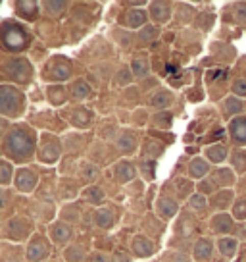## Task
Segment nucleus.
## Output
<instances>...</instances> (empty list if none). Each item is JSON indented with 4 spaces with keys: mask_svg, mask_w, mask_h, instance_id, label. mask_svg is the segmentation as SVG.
<instances>
[{
    "mask_svg": "<svg viewBox=\"0 0 246 262\" xmlns=\"http://www.w3.org/2000/svg\"><path fill=\"white\" fill-rule=\"evenodd\" d=\"M37 145V135L31 127L27 125H16L14 129H10L4 141V152L14 158V160H27L35 152Z\"/></svg>",
    "mask_w": 246,
    "mask_h": 262,
    "instance_id": "f257e3e1",
    "label": "nucleus"
},
{
    "mask_svg": "<svg viewBox=\"0 0 246 262\" xmlns=\"http://www.w3.org/2000/svg\"><path fill=\"white\" fill-rule=\"evenodd\" d=\"M0 45L10 52H21L29 47V33L21 24L6 19L0 25Z\"/></svg>",
    "mask_w": 246,
    "mask_h": 262,
    "instance_id": "f03ea898",
    "label": "nucleus"
},
{
    "mask_svg": "<svg viewBox=\"0 0 246 262\" xmlns=\"http://www.w3.org/2000/svg\"><path fill=\"white\" fill-rule=\"evenodd\" d=\"M25 97L14 85H0V114L16 118L23 112Z\"/></svg>",
    "mask_w": 246,
    "mask_h": 262,
    "instance_id": "7ed1b4c3",
    "label": "nucleus"
},
{
    "mask_svg": "<svg viewBox=\"0 0 246 262\" xmlns=\"http://www.w3.org/2000/svg\"><path fill=\"white\" fill-rule=\"evenodd\" d=\"M0 72H2L4 77H8L12 81L27 83L31 79V75H33V68L23 58H12V60H8L6 64L0 68Z\"/></svg>",
    "mask_w": 246,
    "mask_h": 262,
    "instance_id": "20e7f679",
    "label": "nucleus"
},
{
    "mask_svg": "<svg viewBox=\"0 0 246 262\" xmlns=\"http://www.w3.org/2000/svg\"><path fill=\"white\" fill-rule=\"evenodd\" d=\"M50 241L42 233H35L31 235L29 243H27V253H25V258L29 262H42L50 256Z\"/></svg>",
    "mask_w": 246,
    "mask_h": 262,
    "instance_id": "39448f33",
    "label": "nucleus"
},
{
    "mask_svg": "<svg viewBox=\"0 0 246 262\" xmlns=\"http://www.w3.org/2000/svg\"><path fill=\"white\" fill-rule=\"evenodd\" d=\"M60 158V141L54 135H42L41 148H39V160L46 164L56 162Z\"/></svg>",
    "mask_w": 246,
    "mask_h": 262,
    "instance_id": "423d86ee",
    "label": "nucleus"
},
{
    "mask_svg": "<svg viewBox=\"0 0 246 262\" xmlns=\"http://www.w3.org/2000/svg\"><path fill=\"white\" fill-rule=\"evenodd\" d=\"M16 187L19 191H23V193H31L35 187H37V183H39V176L37 172H33L31 168H19L16 172Z\"/></svg>",
    "mask_w": 246,
    "mask_h": 262,
    "instance_id": "0eeeda50",
    "label": "nucleus"
},
{
    "mask_svg": "<svg viewBox=\"0 0 246 262\" xmlns=\"http://www.w3.org/2000/svg\"><path fill=\"white\" fill-rule=\"evenodd\" d=\"M50 237H52V241H54L56 245L64 247L71 241V237H73V229H71L69 224L54 222V224L50 226Z\"/></svg>",
    "mask_w": 246,
    "mask_h": 262,
    "instance_id": "6e6552de",
    "label": "nucleus"
},
{
    "mask_svg": "<svg viewBox=\"0 0 246 262\" xmlns=\"http://www.w3.org/2000/svg\"><path fill=\"white\" fill-rule=\"evenodd\" d=\"M121 24L129 29H137L146 24V12L144 10H127L121 16Z\"/></svg>",
    "mask_w": 246,
    "mask_h": 262,
    "instance_id": "1a4fd4ad",
    "label": "nucleus"
},
{
    "mask_svg": "<svg viewBox=\"0 0 246 262\" xmlns=\"http://www.w3.org/2000/svg\"><path fill=\"white\" fill-rule=\"evenodd\" d=\"M154 251H156V245L148 237L137 235V237L133 239V253L137 254L139 258H146L150 254H154Z\"/></svg>",
    "mask_w": 246,
    "mask_h": 262,
    "instance_id": "9d476101",
    "label": "nucleus"
},
{
    "mask_svg": "<svg viewBox=\"0 0 246 262\" xmlns=\"http://www.w3.org/2000/svg\"><path fill=\"white\" fill-rule=\"evenodd\" d=\"M31 224H29V220H25V218H16V220L10 222V237L16 239V241H19V239H25L27 235H29V231H31V228H29Z\"/></svg>",
    "mask_w": 246,
    "mask_h": 262,
    "instance_id": "9b49d317",
    "label": "nucleus"
},
{
    "mask_svg": "<svg viewBox=\"0 0 246 262\" xmlns=\"http://www.w3.org/2000/svg\"><path fill=\"white\" fill-rule=\"evenodd\" d=\"M114 176L119 183H129L131 180H135V166L129 160H121L115 166Z\"/></svg>",
    "mask_w": 246,
    "mask_h": 262,
    "instance_id": "f8f14e48",
    "label": "nucleus"
},
{
    "mask_svg": "<svg viewBox=\"0 0 246 262\" xmlns=\"http://www.w3.org/2000/svg\"><path fill=\"white\" fill-rule=\"evenodd\" d=\"M94 220H96V226L102 229L114 228V224H115L114 208H99V210L94 212Z\"/></svg>",
    "mask_w": 246,
    "mask_h": 262,
    "instance_id": "ddd939ff",
    "label": "nucleus"
},
{
    "mask_svg": "<svg viewBox=\"0 0 246 262\" xmlns=\"http://www.w3.org/2000/svg\"><path fill=\"white\" fill-rule=\"evenodd\" d=\"M231 133H233V139L244 145L246 143V116L244 118H237L231 123Z\"/></svg>",
    "mask_w": 246,
    "mask_h": 262,
    "instance_id": "4468645a",
    "label": "nucleus"
},
{
    "mask_svg": "<svg viewBox=\"0 0 246 262\" xmlns=\"http://www.w3.org/2000/svg\"><path fill=\"white\" fill-rule=\"evenodd\" d=\"M135 147H137L135 135H133L131 131H121L119 137H117V148H119L121 152H133Z\"/></svg>",
    "mask_w": 246,
    "mask_h": 262,
    "instance_id": "2eb2a0df",
    "label": "nucleus"
},
{
    "mask_svg": "<svg viewBox=\"0 0 246 262\" xmlns=\"http://www.w3.org/2000/svg\"><path fill=\"white\" fill-rule=\"evenodd\" d=\"M17 14L23 16L25 19H35L39 14V4L37 2H16Z\"/></svg>",
    "mask_w": 246,
    "mask_h": 262,
    "instance_id": "dca6fc26",
    "label": "nucleus"
},
{
    "mask_svg": "<svg viewBox=\"0 0 246 262\" xmlns=\"http://www.w3.org/2000/svg\"><path fill=\"white\" fill-rule=\"evenodd\" d=\"M177 212V203L171 199H160L158 201V214L164 218H171Z\"/></svg>",
    "mask_w": 246,
    "mask_h": 262,
    "instance_id": "f3484780",
    "label": "nucleus"
},
{
    "mask_svg": "<svg viewBox=\"0 0 246 262\" xmlns=\"http://www.w3.org/2000/svg\"><path fill=\"white\" fill-rule=\"evenodd\" d=\"M150 14H152V17H154L156 21H167L171 10H169V4H165V2H154Z\"/></svg>",
    "mask_w": 246,
    "mask_h": 262,
    "instance_id": "a211bd4d",
    "label": "nucleus"
},
{
    "mask_svg": "<svg viewBox=\"0 0 246 262\" xmlns=\"http://www.w3.org/2000/svg\"><path fill=\"white\" fill-rule=\"evenodd\" d=\"M83 196H85V201H89L92 205H99L104 201V191L100 187H87L83 191Z\"/></svg>",
    "mask_w": 246,
    "mask_h": 262,
    "instance_id": "6ab92c4d",
    "label": "nucleus"
},
{
    "mask_svg": "<svg viewBox=\"0 0 246 262\" xmlns=\"http://www.w3.org/2000/svg\"><path fill=\"white\" fill-rule=\"evenodd\" d=\"M194 254H196L198 260H206L210 254H212V243L208 239H200L194 247Z\"/></svg>",
    "mask_w": 246,
    "mask_h": 262,
    "instance_id": "aec40b11",
    "label": "nucleus"
},
{
    "mask_svg": "<svg viewBox=\"0 0 246 262\" xmlns=\"http://www.w3.org/2000/svg\"><path fill=\"white\" fill-rule=\"evenodd\" d=\"M66 262H85V249L71 245L66 249Z\"/></svg>",
    "mask_w": 246,
    "mask_h": 262,
    "instance_id": "412c9836",
    "label": "nucleus"
},
{
    "mask_svg": "<svg viewBox=\"0 0 246 262\" xmlns=\"http://www.w3.org/2000/svg\"><path fill=\"white\" fill-rule=\"evenodd\" d=\"M148 60H146V56H137L135 60H133V72H135V75L137 77H144V75H148Z\"/></svg>",
    "mask_w": 246,
    "mask_h": 262,
    "instance_id": "4be33fe9",
    "label": "nucleus"
},
{
    "mask_svg": "<svg viewBox=\"0 0 246 262\" xmlns=\"http://www.w3.org/2000/svg\"><path fill=\"white\" fill-rule=\"evenodd\" d=\"M89 93H90L89 85L85 81H81V79L71 85V97H73L75 100H83L85 97H89Z\"/></svg>",
    "mask_w": 246,
    "mask_h": 262,
    "instance_id": "5701e85b",
    "label": "nucleus"
},
{
    "mask_svg": "<svg viewBox=\"0 0 246 262\" xmlns=\"http://www.w3.org/2000/svg\"><path fill=\"white\" fill-rule=\"evenodd\" d=\"M48 97L52 104H62L66 100V91H64V87H60V85H52L48 89Z\"/></svg>",
    "mask_w": 246,
    "mask_h": 262,
    "instance_id": "b1692460",
    "label": "nucleus"
},
{
    "mask_svg": "<svg viewBox=\"0 0 246 262\" xmlns=\"http://www.w3.org/2000/svg\"><path fill=\"white\" fill-rule=\"evenodd\" d=\"M206 172H208V164H206L202 158L192 160V164H190V176H192V178H202Z\"/></svg>",
    "mask_w": 246,
    "mask_h": 262,
    "instance_id": "393cba45",
    "label": "nucleus"
},
{
    "mask_svg": "<svg viewBox=\"0 0 246 262\" xmlns=\"http://www.w3.org/2000/svg\"><path fill=\"white\" fill-rule=\"evenodd\" d=\"M225 155H227V148L222 147V145H215V147L208 148V158L213 160V162H223Z\"/></svg>",
    "mask_w": 246,
    "mask_h": 262,
    "instance_id": "a878e982",
    "label": "nucleus"
},
{
    "mask_svg": "<svg viewBox=\"0 0 246 262\" xmlns=\"http://www.w3.org/2000/svg\"><path fill=\"white\" fill-rule=\"evenodd\" d=\"M12 173H14V170H12L10 162L0 160V183H2V185H6V183L12 181Z\"/></svg>",
    "mask_w": 246,
    "mask_h": 262,
    "instance_id": "bb28decb",
    "label": "nucleus"
},
{
    "mask_svg": "<svg viewBox=\"0 0 246 262\" xmlns=\"http://www.w3.org/2000/svg\"><path fill=\"white\" fill-rule=\"evenodd\" d=\"M235 249H237V241L235 239H222L219 241V251L223 253V256H233L235 254Z\"/></svg>",
    "mask_w": 246,
    "mask_h": 262,
    "instance_id": "cd10ccee",
    "label": "nucleus"
},
{
    "mask_svg": "<svg viewBox=\"0 0 246 262\" xmlns=\"http://www.w3.org/2000/svg\"><path fill=\"white\" fill-rule=\"evenodd\" d=\"M212 224H213V229H215V231H229L231 229L229 216H215Z\"/></svg>",
    "mask_w": 246,
    "mask_h": 262,
    "instance_id": "c85d7f7f",
    "label": "nucleus"
},
{
    "mask_svg": "<svg viewBox=\"0 0 246 262\" xmlns=\"http://www.w3.org/2000/svg\"><path fill=\"white\" fill-rule=\"evenodd\" d=\"M169 102H171V95H169V93H158V95L152 97V106H156V108H164V106H167Z\"/></svg>",
    "mask_w": 246,
    "mask_h": 262,
    "instance_id": "c756f323",
    "label": "nucleus"
},
{
    "mask_svg": "<svg viewBox=\"0 0 246 262\" xmlns=\"http://www.w3.org/2000/svg\"><path fill=\"white\" fill-rule=\"evenodd\" d=\"M66 6H67L66 2H46V4H44V8H46V12H48L50 16H58V14H62Z\"/></svg>",
    "mask_w": 246,
    "mask_h": 262,
    "instance_id": "7c9ffc66",
    "label": "nucleus"
},
{
    "mask_svg": "<svg viewBox=\"0 0 246 262\" xmlns=\"http://www.w3.org/2000/svg\"><path fill=\"white\" fill-rule=\"evenodd\" d=\"M240 108H242V104L238 102L237 98H227V102H225V110H227L229 114H235V112H240Z\"/></svg>",
    "mask_w": 246,
    "mask_h": 262,
    "instance_id": "2f4dec72",
    "label": "nucleus"
},
{
    "mask_svg": "<svg viewBox=\"0 0 246 262\" xmlns=\"http://www.w3.org/2000/svg\"><path fill=\"white\" fill-rule=\"evenodd\" d=\"M233 164L237 166L238 172H244V170H246V155H244V152H238V155H235V158H233Z\"/></svg>",
    "mask_w": 246,
    "mask_h": 262,
    "instance_id": "473e14b6",
    "label": "nucleus"
},
{
    "mask_svg": "<svg viewBox=\"0 0 246 262\" xmlns=\"http://www.w3.org/2000/svg\"><path fill=\"white\" fill-rule=\"evenodd\" d=\"M110 260L112 262H131V256L125 253V251H119V249H117V251L112 254V258H110Z\"/></svg>",
    "mask_w": 246,
    "mask_h": 262,
    "instance_id": "72a5a7b5",
    "label": "nucleus"
},
{
    "mask_svg": "<svg viewBox=\"0 0 246 262\" xmlns=\"http://www.w3.org/2000/svg\"><path fill=\"white\" fill-rule=\"evenodd\" d=\"M89 262H112L110 258H108V254H104V253H92L89 256Z\"/></svg>",
    "mask_w": 246,
    "mask_h": 262,
    "instance_id": "f704fd0d",
    "label": "nucleus"
},
{
    "mask_svg": "<svg viewBox=\"0 0 246 262\" xmlns=\"http://www.w3.org/2000/svg\"><path fill=\"white\" fill-rule=\"evenodd\" d=\"M233 91H235L237 95H240V97H244V95H246V81H242V79L235 81V85H233Z\"/></svg>",
    "mask_w": 246,
    "mask_h": 262,
    "instance_id": "c9c22d12",
    "label": "nucleus"
},
{
    "mask_svg": "<svg viewBox=\"0 0 246 262\" xmlns=\"http://www.w3.org/2000/svg\"><path fill=\"white\" fill-rule=\"evenodd\" d=\"M235 216L237 218H244L246 216V201H240L235 205Z\"/></svg>",
    "mask_w": 246,
    "mask_h": 262,
    "instance_id": "e433bc0d",
    "label": "nucleus"
},
{
    "mask_svg": "<svg viewBox=\"0 0 246 262\" xmlns=\"http://www.w3.org/2000/svg\"><path fill=\"white\" fill-rule=\"evenodd\" d=\"M190 205L194 206V208H202V206L206 205V199L202 195H194L190 199Z\"/></svg>",
    "mask_w": 246,
    "mask_h": 262,
    "instance_id": "4c0bfd02",
    "label": "nucleus"
},
{
    "mask_svg": "<svg viewBox=\"0 0 246 262\" xmlns=\"http://www.w3.org/2000/svg\"><path fill=\"white\" fill-rule=\"evenodd\" d=\"M6 201H8V193L4 189H0V208L6 205Z\"/></svg>",
    "mask_w": 246,
    "mask_h": 262,
    "instance_id": "58836bf2",
    "label": "nucleus"
},
{
    "mask_svg": "<svg viewBox=\"0 0 246 262\" xmlns=\"http://www.w3.org/2000/svg\"><path fill=\"white\" fill-rule=\"evenodd\" d=\"M237 14L242 19H246V4H238V8H237Z\"/></svg>",
    "mask_w": 246,
    "mask_h": 262,
    "instance_id": "ea45409f",
    "label": "nucleus"
},
{
    "mask_svg": "<svg viewBox=\"0 0 246 262\" xmlns=\"http://www.w3.org/2000/svg\"><path fill=\"white\" fill-rule=\"evenodd\" d=\"M156 35V29H152V27H148V31L142 33V39H150V37H154Z\"/></svg>",
    "mask_w": 246,
    "mask_h": 262,
    "instance_id": "a19ab883",
    "label": "nucleus"
},
{
    "mask_svg": "<svg viewBox=\"0 0 246 262\" xmlns=\"http://www.w3.org/2000/svg\"><path fill=\"white\" fill-rule=\"evenodd\" d=\"M117 81L127 83V81H129V77H127V74H119V75H117Z\"/></svg>",
    "mask_w": 246,
    "mask_h": 262,
    "instance_id": "79ce46f5",
    "label": "nucleus"
}]
</instances>
